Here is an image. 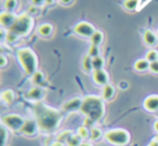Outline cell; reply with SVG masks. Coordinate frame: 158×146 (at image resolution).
I'll use <instances>...</instances> for the list:
<instances>
[{
  "mask_svg": "<svg viewBox=\"0 0 158 146\" xmlns=\"http://www.w3.org/2000/svg\"><path fill=\"white\" fill-rule=\"evenodd\" d=\"M34 111H35V119L39 124L40 131L44 133L54 132L60 127L63 119L61 111L41 102H38L34 106Z\"/></svg>",
  "mask_w": 158,
  "mask_h": 146,
  "instance_id": "1",
  "label": "cell"
},
{
  "mask_svg": "<svg viewBox=\"0 0 158 146\" xmlns=\"http://www.w3.org/2000/svg\"><path fill=\"white\" fill-rule=\"evenodd\" d=\"M80 113L86 118H89L92 121L98 122L105 115V103L101 96L87 95L82 101V106Z\"/></svg>",
  "mask_w": 158,
  "mask_h": 146,
  "instance_id": "2",
  "label": "cell"
},
{
  "mask_svg": "<svg viewBox=\"0 0 158 146\" xmlns=\"http://www.w3.org/2000/svg\"><path fill=\"white\" fill-rule=\"evenodd\" d=\"M16 57L26 75L31 76L37 72L38 59L36 53L31 48H21L16 52Z\"/></svg>",
  "mask_w": 158,
  "mask_h": 146,
  "instance_id": "3",
  "label": "cell"
},
{
  "mask_svg": "<svg viewBox=\"0 0 158 146\" xmlns=\"http://www.w3.org/2000/svg\"><path fill=\"white\" fill-rule=\"evenodd\" d=\"M34 27V19L31 14L23 13L16 18L14 24L9 29V31L15 34L19 37H24L27 36L31 31Z\"/></svg>",
  "mask_w": 158,
  "mask_h": 146,
  "instance_id": "4",
  "label": "cell"
},
{
  "mask_svg": "<svg viewBox=\"0 0 158 146\" xmlns=\"http://www.w3.org/2000/svg\"><path fill=\"white\" fill-rule=\"evenodd\" d=\"M104 139L107 143L114 146H127L131 139V135L126 129L117 128L108 130L104 133Z\"/></svg>",
  "mask_w": 158,
  "mask_h": 146,
  "instance_id": "5",
  "label": "cell"
},
{
  "mask_svg": "<svg viewBox=\"0 0 158 146\" xmlns=\"http://www.w3.org/2000/svg\"><path fill=\"white\" fill-rule=\"evenodd\" d=\"M25 122V118L18 114H8L1 117V124L5 126L8 130L14 131V132H21L23 124Z\"/></svg>",
  "mask_w": 158,
  "mask_h": 146,
  "instance_id": "6",
  "label": "cell"
},
{
  "mask_svg": "<svg viewBox=\"0 0 158 146\" xmlns=\"http://www.w3.org/2000/svg\"><path fill=\"white\" fill-rule=\"evenodd\" d=\"M40 131L39 124H38L37 120L35 118H28L25 119V122L23 124L22 129H21V133L25 136L33 137L35 135L38 134V132Z\"/></svg>",
  "mask_w": 158,
  "mask_h": 146,
  "instance_id": "7",
  "label": "cell"
},
{
  "mask_svg": "<svg viewBox=\"0 0 158 146\" xmlns=\"http://www.w3.org/2000/svg\"><path fill=\"white\" fill-rule=\"evenodd\" d=\"M95 31L97 29L94 28V26L91 23L85 22V21L84 22H79L74 28V31L77 35L84 38H91V36L94 34Z\"/></svg>",
  "mask_w": 158,
  "mask_h": 146,
  "instance_id": "8",
  "label": "cell"
},
{
  "mask_svg": "<svg viewBox=\"0 0 158 146\" xmlns=\"http://www.w3.org/2000/svg\"><path fill=\"white\" fill-rule=\"evenodd\" d=\"M82 101L84 98H74L72 100L67 101L62 106V111L65 113H74V111H80L82 106Z\"/></svg>",
  "mask_w": 158,
  "mask_h": 146,
  "instance_id": "9",
  "label": "cell"
},
{
  "mask_svg": "<svg viewBox=\"0 0 158 146\" xmlns=\"http://www.w3.org/2000/svg\"><path fill=\"white\" fill-rule=\"evenodd\" d=\"M44 95H46V91L42 87H33L26 94L25 98L29 101H34V102H40L44 100Z\"/></svg>",
  "mask_w": 158,
  "mask_h": 146,
  "instance_id": "10",
  "label": "cell"
},
{
  "mask_svg": "<svg viewBox=\"0 0 158 146\" xmlns=\"http://www.w3.org/2000/svg\"><path fill=\"white\" fill-rule=\"evenodd\" d=\"M93 81L97 83L98 86H104L108 85V81H110V77L108 74L106 73L105 69H100V70H93V75H92Z\"/></svg>",
  "mask_w": 158,
  "mask_h": 146,
  "instance_id": "11",
  "label": "cell"
},
{
  "mask_svg": "<svg viewBox=\"0 0 158 146\" xmlns=\"http://www.w3.org/2000/svg\"><path fill=\"white\" fill-rule=\"evenodd\" d=\"M16 18L18 16L14 15V13H12V12H2L0 14V23H1L2 28H8V31H9L12 27V25L14 24V22H15Z\"/></svg>",
  "mask_w": 158,
  "mask_h": 146,
  "instance_id": "12",
  "label": "cell"
},
{
  "mask_svg": "<svg viewBox=\"0 0 158 146\" xmlns=\"http://www.w3.org/2000/svg\"><path fill=\"white\" fill-rule=\"evenodd\" d=\"M143 106L149 113H155L158 111V94H152L147 96L143 102Z\"/></svg>",
  "mask_w": 158,
  "mask_h": 146,
  "instance_id": "13",
  "label": "cell"
},
{
  "mask_svg": "<svg viewBox=\"0 0 158 146\" xmlns=\"http://www.w3.org/2000/svg\"><path fill=\"white\" fill-rule=\"evenodd\" d=\"M143 40L145 44L148 47H155L158 44V36L151 29H147L143 34Z\"/></svg>",
  "mask_w": 158,
  "mask_h": 146,
  "instance_id": "14",
  "label": "cell"
},
{
  "mask_svg": "<svg viewBox=\"0 0 158 146\" xmlns=\"http://www.w3.org/2000/svg\"><path fill=\"white\" fill-rule=\"evenodd\" d=\"M115 93H116V89L113 85L108 83V85L104 86L103 89H102V93H101V98L104 101H110L114 98Z\"/></svg>",
  "mask_w": 158,
  "mask_h": 146,
  "instance_id": "15",
  "label": "cell"
},
{
  "mask_svg": "<svg viewBox=\"0 0 158 146\" xmlns=\"http://www.w3.org/2000/svg\"><path fill=\"white\" fill-rule=\"evenodd\" d=\"M44 82H46V76H44V74L42 72L37 70V72L31 75V83L35 87H41Z\"/></svg>",
  "mask_w": 158,
  "mask_h": 146,
  "instance_id": "16",
  "label": "cell"
},
{
  "mask_svg": "<svg viewBox=\"0 0 158 146\" xmlns=\"http://www.w3.org/2000/svg\"><path fill=\"white\" fill-rule=\"evenodd\" d=\"M38 34H39L41 37L48 38L52 35L53 33V26L49 23H44V24H41L37 29Z\"/></svg>",
  "mask_w": 158,
  "mask_h": 146,
  "instance_id": "17",
  "label": "cell"
},
{
  "mask_svg": "<svg viewBox=\"0 0 158 146\" xmlns=\"http://www.w3.org/2000/svg\"><path fill=\"white\" fill-rule=\"evenodd\" d=\"M149 65H151V63H149L146 59H140V60H138V61H135L133 67L136 72L144 73V72H146V70H149Z\"/></svg>",
  "mask_w": 158,
  "mask_h": 146,
  "instance_id": "18",
  "label": "cell"
},
{
  "mask_svg": "<svg viewBox=\"0 0 158 146\" xmlns=\"http://www.w3.org/2000/svg\"><path fill=\"white\" fill-rule=\"evenodd\" d=\"M14 98H15V94H14V92L12 91L11 89L3 90V91L1 92V101H2V103H5V104L11 105L12 103H13Z\"/></svg>",
  "mask_w": 158,
  "mask_h": 146,
  "instance_id": "19",
  "label": "cell"
},
{
  "mask_svg": "<svg viewBox=\"0 0 158 146\" xmlns=\"http://www.w3.org/2000/svg\"><path fill=\"white\" fill-rule=\"evenodd\" d=\"M103 136H104V134L100 128H98V127H93L92 129H90V140L92 142L100 141Z\"/></svg>",
  "mask_w": 158,
  "mask_h": 146,
  "instance_id": "20",
  "label": "cell"
},
{
  "mask_svg": "<svg viewBox=\"0 0 158 146\" xmlns=\"http://www.w3.org/2000/svg\"><path fill=\"white\" fill-rule=\"evenodd\" d=\"M123 8L128 11H134L139 10L140 8V2L139 0H125L123 1Z\"/></svg>",
  "mask_w": 158,
  "mask_h": 146,
  "instance_id": "21",
  "label": "cell"
},
{
  "mask_svg": "<svg viewBox=\"0 0 158 146\" xmlns=\"http://www.w3.org/2000/svg\"><path fill=\"white\" fill-rule=\"evenodd\" d=\"M103 39H104V35L101 31H95L94 34L91 36L90 38V41H91V44H94V46H100V44L103 42Z\"/></svg>",
  "mask_w": 158,
  "mask_h": 146,
  "instance_id": "22",
  "label": "cell"
},
{
  "mask_svg": "<svg viewBox=\"0 0 158 146\" xmlns=\"http://www.w3.org/2000/svg\"><path fill=\"white\" fill-rule=\"evenodd\" d=\"M82 69L86 73H90L93 70L92 66V57L90 55H85L84 59H82Z\"/></svg>",
  "mask_w": 158,
  "mask_h": 146,
  "instance_id": "23",
  "label": "cell"
},
{
  "mask_svg": "<svg viewBox=\"0 0 158 146\" xmlns=\"http://www.w3.org/2000/svg\"><path fill=\"white\" fill-rule=\"evenodd\" d=\"M84 142V140L81 139V137L79 136L78 134H74L73 133L72 135H70V137L68 139V141L66 142L65 145L66 146H80V144Z\"/></svg>",
  "mask_w": 158,
  "mask_h": 146,
  "instance_id": "24",
  "label": "cell"
},
{
  "mask_svg": "<svg viewBox=\"0 0 158 146\" xmlns=\"http://www.w3.org/2000/svg\"><path fill=\"white\" fill-rule=\"evenodd\" d=\"M104 65H105V60L100 55L97 56L94 59H92V66H93V70H100V69H104Z\"/></svg>",
  "mask_w": 158,
  "mask_h": 146,
  "instance_id": "25",
  "label": "cell"
},
{
  "mask_svg": "<svg viewBox=\"0 0 158 146\" xmlns=\"http://www.w3.org/2000/svg\"><path fill=\"white\" fill-rule=\"evenodd\" d=\"M77 134L81 137L82 140H88L90 139V129L87 128L86 126H81L77 129Z\"/></svg>",
  "mask_w": 158,
  "mask_h": 146,
  "instance_id": "26",
  "label": "cell"
},
{
  "mask_svg": "<svg viewBox=\"0 0 158 146\" xmlns=\"http://www.w3.org/2000/svg\"><path fill=\"white\" fill-rule=\"evenodd\" d=\"M18 7V0H5V8L8 12H12Z\"/></svg>",
  "mask_w": 158,
  "mask_h": 146,
  "instance_id": "27",
  "label": "cell"
},
{
  "mask_svg": "<svg viewBox=\"0 0 158 146\" xmlns=\"http://www.w3.org/2000/svg\"><path fill=\"white\" fill-rule=\"evenodd\" d=\"M145 59H146L149 63H152V62H155V61H158V51L154 50V49L149 50L148 52L146 53V55H145Z\"/></svg>",
  "mask_w": 158,
  "mask_h": 146,
  "instance_id": "28",
  "label": "cell"
},
{
  "mask_svg": "<svg viewBox=\"0 0 158 146\" xmlns=\"http://www.w3.org/2000/svg\"><path fill=\"white\" fill-rule=\"evenodd\" d=\"M72 134H73L72 131L65 130V131H63V132H61V134H60L59 136H57V140H56V141L61 142V143L66 144V142L68 141V139H69L70 135H72Z\"/></svg>",
  "mask_w": 158,
  "mask_h": 146,
  "instance_id": "29",
  "label": "cell"
},
{
  "mask_svg": "<svg viewBox=\"0 0 158 146\" xmlns=\"http://www.w3.org/2000/svg\"><path fill=\"white\" fill-rule=\"evenodd\" d=\"M9 137V130L1 124V146H5Z\"/></svg>",
  "mask_w": 158,
  "mask_h": 146,
  "instance_id": "30",
  "label": "cell"
},
{
  "mask_svg": "<svg viewBox=\"0 0 158 146\" xmlns=\"http://www.w3.org/2000/svg\"><path fill=\"white\" fill-rule=\"evenodd\" d=\"M88 55H90L92 59L97 56H100V48L99 46H94V44H91L90 48H89L88 51Z\"/></svg>",
  "mask_w": 158,
  "mask_h": 146,
  "instance_id": "31",
  "label": "cell"
},
{
  "mask_svg": "<svg viewBox=\"0 0 158 146\" xmlns=\"http://www.w3.org/2000/svg\"><path fill=\"white\" fill-rule=\"evenodd\" d=\"M19 36H16L15 34H13V33H11V31H8V35H7V41L9 42V44H14V42L16 41V40H19Z\"/></svg>",
  "mask_w": 158,
  "mask_h": 146,
  "instance_id": "32",
  "label": "cell"
},
{
  "mask_svg": "<svg viewBox=\"0 0 158 146\" xmlns=\"http://www.w3.org/2000/svg\"><path fill=\"white\" fill-rule=\"evenodd\" d=\"M149 70L153 74H158V61L152 62L151 65H149Z\"/></svg>",
  "mask_w": 158,
  "mask_h": 146,
  "instance_id": "33",
  "label": "cell"
},
{
  "mask_svg": "<svg viewBox=\"0 0 158 146\" xmlns=\"http://www.w3.org/2000/svg\"><path fill=\"white\" fill-rule=\"evenodd\" d=\"M8 64V59L5 54H1L0 55V67H6Z\"/></svg>",
  "mask_w": 158,
  "mask_h": 146,
  "instance_id": "34",
  "label": "cell"
},
{
  "mask_svg": "<svg viewBox=\"0 0 158 146\" xmlns=\"http://www.w3.org/2000/svg\"><path fill=\"white\" fill-rule=\"evenodd\" d=\"M31 3L35 7H41L44 5H47V1L46 0H31Z\"/></svg>",
  "mask_w": 158,
  "mask_h": 146,
  "instance_id": "35",
  "label": "cell"
},
{
  "mask_svg": "<svg viewBox=\"0 0 158 146\" xmlns=\"http://www.w3.org/2000/svg\"><path fill=\"white\" fill-rule=\"evenodd\" d=\"M28 14H38V7H35V6H31L28 9Z\"/></svg>",
  "mask_w": 158,
  "mask_h": 146,
  "instance_id": "36",
  "label": "cell"
},
{
  "mask_svg": "<svg viewBox=\"0 0 158 146\" xmlns=\"http://www.w3.org/2000/svg\"><path fill=\"white\" fill-rule=\"evenodd\" d=\"M128 87H129V83H128L127 81H120V82H119V88H120V89L126 90Z\"/></svg>",
  "mask_w": 158,
  "mask_h": 146,
  "instance_id": "37",
  "label": "cell"
},
{
  "mask_svg": "<svg viewBox=\"0 0 158 146\" xmlns=\"http://www.w3.org/2000/svg\"><path fill=\"white\" fill-rule=\"evenodd\" d=\"M157 139L158 137H155V139H154L147 146H158V140Z\"/></svg>",
  "mask_w": 158,
  "mask_h": 146,
  "instance_id": "38",
  "label": "cell"
},
{
  "mask_svg": "<svg viewBox=\"0 0 158 146\" xmlns=\"http://www.w3.org/2000/svg\"><path fill=\"white\" fill-rule=\"evenodd\" d=\"M72 1H73V0H61L62 5H65V6L70 5V3H72Z\"/></svg>",
  "mask_w": 158,
  "mask_h": 146,
  "instance_id": "39",
  "label": "cell"
},
{
  "mask_svg": "<svg viewBox=\"0 0 158 146\" xmlns=\"http://www.w3.org/2000/svg\"><path fill=\"white\" fill-rule=\"evenodd\" d=\"M151 1H152V0H146V1H145V2H144V3H143V5H142V6H141V7H140V9H139V10L143 9V8H144V7H145V6H146V5H148V3H149V2H151Z\"/></svg>",
  "mask_w": 158,
  "mask_h": 146,
  "instance_id": "40",
  "label": "cell"
},
{
  "mask_svg": "<svg viewBox=\"0 0 158 146\" xmlns=\"http://www.w3.org/2000/svg\"><path fill=\"white\" fill-rule=\"evenodd\" d=\"M80 146H92V144L89 143V142H82V143L80 144Z\"/></svg>",
  "mask_w": 158,
  "mask_h": 146,
  "instance_id": "41",
  "label": "cell"
},
{
  "mask_svg": "<svg viewBox=\"0 0 158 146\" xmlns=\"http://www.w3.org/2000/svg\"><path fill=\"white\" fill-rule=\"evenodd\" d=\"M154 130H155L156 132H158V120L154 123Z\"/></svg>",
  "mask_w": 158,
  "mask_h": 146,
  "instance_id": "42",
  "label": "cell"
},
{
  "mask_svg": "<svg viewBox=\"0 0 158 146\" xmlns=\"http://www.w3.org/2000/svg\"><path fill=\"white\" fill-rule=\"evenodd\" d=\"M46 1H47V5H52L54 2V0H46Z\"/></svg>",
  "mask_w": 158,
  "mask_h": 146,
  "instance_id": "43",
  "label": "cell"
},
{
  "mask_svg": "<svg viewBox=\"0 0 158 146\" xmlns=\"http://www.w3.org/2000/svg\"><path fill=\"white\" fill-rule=\"evenodd\" d=\"M139 2H140V7H141V3H142V0H139ZM140 9V8H139Z\"/></svg>",
  "mask_w": 158,
  "mask_h": 146,
  "instance_id": "44",
  "label": "cell"
},
{
  "mask_svg": "<svg viewBox=\"0 0 158 146\" xmlns=\"http://www.w3.org/2000/svg\"><path fill=\"white\" fill-rule=\"evenodd\" d=\"M157 36H158V31H157Z\"/></svg>",
  "mask_w": 158,
  "mask_h": 146,
  "instance_id": "45",
  "label": "cell"
},
{
  "mask_svg": "<svg viewBox=\"0 0 158 146\" xmlns=\"http://www.w3.org/2000/svg\"><path fill=\"white\" fill-rule=\"evenodd\" d=\"M60 1H61V0H60Z\"/></svg>",
  "mask_w": 158,
  "mask_h": 146,
  "instance_id": "46",
  "label": "cell"
}]
</instances>
